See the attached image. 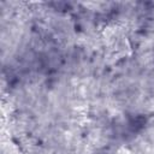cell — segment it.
Instances as JSON below:
<instances>
[{"label": "cell", "mask_w": 154, "mask_h": 154, "mask_svg": "<svg viewBox=\"0 0 154 154\" xmlns=\"http://www.w3.org/2000/svg\"><path fill=\"white\" fill-rule=\"evenodd\" d=\"M99 154H132L131 150L125 146H114L111 148H107Z\"/></svg>", "instance_id": "6da1fadb"}]
</instances>
